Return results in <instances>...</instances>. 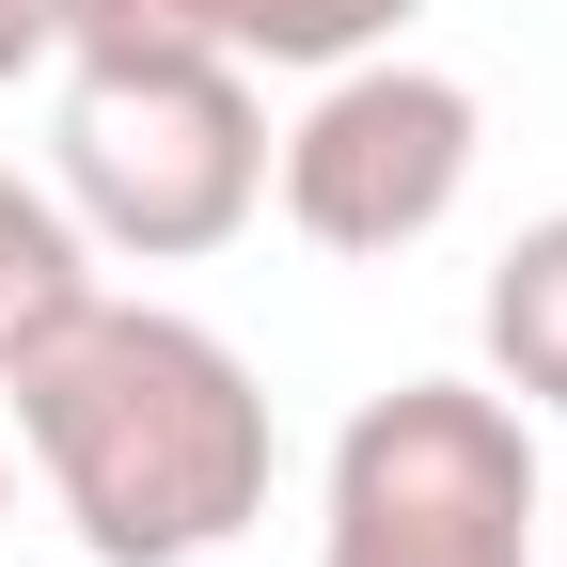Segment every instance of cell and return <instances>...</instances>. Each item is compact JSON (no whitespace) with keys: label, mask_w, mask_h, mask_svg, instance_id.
Returning <instances> with one entry per match:
<instances>
[{"label":"cell","mask_w":567,"mask_h":567,"mask_svg":"<svg viewBox=\"0 0 567 567\" xmlns=\"http://www.w3.org/2000/svg\"><path fill=\"white\" fill-rule=\"evenodd\" d=\"M0 394H17V442L95 567H205L221 536L268 520V457H284L268 379L174 300L80 284L48 331H17Z\"/></svg>","instance_id":"cell-1"},{"label":"cell","mask_w":567,"mask_h":567,"mask_svg":"<svg viewBox=\"0 0 567 567\" xmlns=\"http://www.w3.org/2000/svg\"><path fill=\"white\" fill-rule=\"evenodd\" d=\"M63 63V221L95 252H142V268H189L252 237L268 205V111H252V63L221 48H48Z\"/></svg>","instance_id":"cell-2"},{"label":"cell","mask_w":567,"mask_h":567,"mask_svg":"<svg viewBox=\"0 0 567 567\" xmlns=\"http://www.w3.org/2000/svg\"><path fill=\"white\" fill-rule=\"evenodd\" d=\"M316 567H551V488L520 442V394H488V379L363 394L316 488Z\"/></svg>","instance_id":"cell-3"},{"label":"cell","mask_w":567,"mask_h":567,"mask_svg":"<svg viewBox=\"0 0 567 567\" xmlns=\"http://www.w3.org/2000/svg\"><path fill=\"white\" fill-rule=\"evenodd\" d=\"M473 158H488V111H473L457 63L363 48V63H331V80H316L300 126H284L268 189H284V221H300L316 252L379 268V252H425V237L473 205Z\"/></svg>","instance_id":"cell-4"},{"label":"cell","mask_w":567,"mask_h":567,"mask_svg":"<svg viewBox=\"0 0 567 567\" xmlns=\"http://www.w3.org/2000/svg\"><path fill=\"white\" fill-rule=\"evenodd\" d=\"M425 17V0H48L63 48H221V63H284V80H331Z\"/></svg>","instance_id":"cell-5"},{"label":"cell","mask_w":567,"mask_h":567,"mask_svg":"<svg viewBox=\"0 0 567 567\" xmlns=\"http://www.w3.org/2000/svg\"><path fill=\"white\" fill-rule=\"evenodd\" d=\"M473 331H488V394H520V410H567V205L505 237V268H488Z\"/></svg>","instance_id":"cell-6"},{"label":"cell","mask_w":567,"mask_h":567,"mask_svg":"<svg viewBox=\"0 0 567 567\" xmlns=\"http://www.w3.org/2000/svg\"><path fill=\"white\" fill-rule=\"evenodd\" d=\"M80 284H95V237L63 221V189L0 174V363H17V331H48Z\"/></svg>","instance_id":"cell-7"},{"label":"cell","mask_w":567,"mask_h":567,"mask_svg":"<svg viewBox=\"0 0 567 567\" xmlns=\"http://www.w3.org/2000/svg\"><path fill=\"white\" fill-rule=\"evenodd\" d=\"M48 48H63V32H48V0H0V80H32Z\"/></svg>","instance_id":"cell-8"},{"label":"cell","mask_w":567,"mask_h":567,"mask_svg":"<svg viewBox=\"0 0 567 567\" xmlns=\"http://www.w3.org/2000/svg\"><path fill=\"white\" fill-rule=\"evenodd\" d=\"M551 567H567V505H551Z\"/></svg>","instance_id":"cell-9"},{"label":"cell","mask_w":567,"mask_h":567,"mask_svg":"<svg viewBox=\"0 0 567 567\" xmlns=\"http://www.w3.org/2000/svg\"><path fill=\"white\" fill-rule=\"evenodd\" d=\"M0 505H17V457H0Z\"/></svg>","instance_id":"cell-10"}]
</instances>
